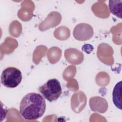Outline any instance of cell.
I'll return each mask as SVG.
<instances>
[{
    "instance_id": "2",
    "label": "cell",
    "mask_w": 122,
    "mask_h": 122,
    "mask_svg": "<svg viewBox=\"0 0 122 122\" xmlns=\"http://www.w3.org/2000/svg\"><path fill=\"white\" fill-rule=\"evenodd\" d=\"M39 92L50 102L57 100L62 93V88L60 81L56 79L49 80L39 88Z\"/></svg>"
},
{
    "instance_id": "1",
    "label": "cell",
    "mask_w": 122,
    "mask_h": 122,
    "mask_svg": "<svg viewBox=\"0 0 122 122\" xmlns=\"http://www.w3.org/2000/svg\"><path fill=\"white\" fill-rule=\"evenodd\" d=\"M46 107V102L42 95L36 92H30L21 99L20 113L25 120H35L43 116Z\"/></svg>"
},
{
    "instance_id": "4",
    "label": "cell",
    "mask_w": 122,
    "mask_h": 122,
    "mask_svg": "<svg viewBox=\"0 0 122 122\" xmlns=\"http://www.w3.org/2000/svg\"><path fill=\"white\" fill-rule=\"evenodd\" d=\"M73 34L75 39L81 41H86L90 39L93 35L92 27L87 23H80L75 26Z\"/></svg>"
},
{
    "instance_id": "5",
    "label": "cell",
    "mask_w": 122,
    "mask_h": 122,
    "mask_svg": "<svg viewBox=\"0 0 122 122\" xmlns=\"http://www.w3.org/2000/svg\"><path fill=\"white\" fill-rule=\"evenodd\" d=\"M122 81L118 82L112 91V101L116 108L122 110Z\"/></svg>"
},
{
    "instance_id": "3",
    "label": "cell",
    "mask_w": 122,
    "mask_h": 122,
    "mask_svg": "<svg viewBox=\"0 0 122 122\" xmlns=\"http://www.w3.org/2000/svg\"><path fill=\"white\" fill-rule=\"evenodd\" d=\"M0 79L1 84L5 87L14 88L17 87L21 81V72L16 67H9L2 71Z\"/></svg>"
},
{
    "instance_id": "6",
    "label": "cell",
    "mask_w": 122,
    "mask_h": 122,
    "mask_svg": "<svg viewBox=\"0 0 122 122\" xmlns=\"http://www.w3.org/2000/svg\"><path fill=\"white\" fill-rule=\"evenodd\" d=\"M122 0H110L109 1V8L110 12L120 19H122Z\"/></svg>"
}]
</instances>
